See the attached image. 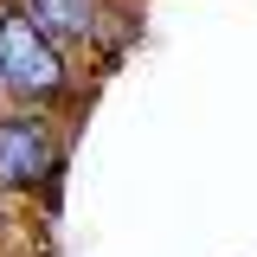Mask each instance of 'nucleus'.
<instances>
[{
    "mask_svg": "<svg viewBox=\"0 0 257 257\" xmlns=\"http://www.w3.org/2000/svg\"><path fill=\"white\" fill-rule=\"evenodd\" d=\"M0 90L20 96L26 109L58 103V96L71 90V71H64L58 39L39 26L26 7H0Z\"/></svg>",
    "mask_w": 257,
    "mask_h": 257,
    "instance_id": "f257e3e1",
    "label": "nucleus"
},
{
    "mask_svg": "<svg viewBox=\"0 0 257 257\" xmlns=\"http://www.w3.org/2000/svg\"><path fill=\"white\" fill-rule=\"evenodd\" d=\"M58 174V135L45 116L13 109L0 116V193H39Z\"/></svg>",
    "mask_w": 257,
    "mask_h": 257,
    "instance_id": "f03ea898",
    "label": "nucleus"
},
{
    "mask_svg": "<svg viewBox=\"0 0 257 257\" xmlns=\"http://www.w3.org/2000/svg\"><path fill=\"white\" fill-rule=\"evenodd\" d=\"M26 13L52 32V39H84V32L96 26V0H26Z\"/></svg>",
    "mask_w": 257,
    "mask_h": 257,
    "instance_id": "7ed1b4c3",
    "label": "nucleus"
}]
</instances>
